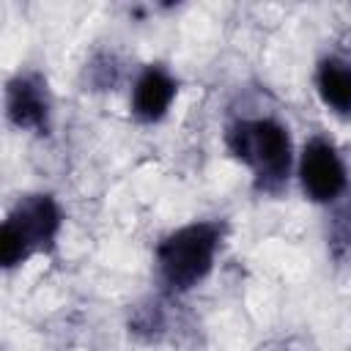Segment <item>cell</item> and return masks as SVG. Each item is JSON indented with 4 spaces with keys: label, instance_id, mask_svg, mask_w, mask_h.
Instances as JSON below:
<instances>
[{
    "label": "cell",
    "instance_id": "cell-1",
    "mask_svg": "<svg viewBox=\"0 0 351 351\" xmlns=\"http://www.w3.org/2000/svg\"><path fill=\"white\" fill-rule=\"evenodd\" d=\"M222 233V222L200 219L165 236L156 247V269L162 282L170 291H189L200 285L214 269Z\"/></svg>",
    "mask_w": 351,
    "mask_h": 351
},
{
    "label": "cell",
    "instance_id": "cell-2",
    "mask_svg": "<svg viewBox=\"0 0 351 351\" xmlns=\"http://www.w3.org/2000/svg\"><path fill=\"white\" fill-rule=\"evenodd\" d=\"M225 140L230 154L252 170L261 189L271 192L285 184L293 165V148H291V134L280 121L241 118L233 126H228Z\"/></svg>",
    "mask_w": 351,
    "mask_h": 351
},
{
    "label": "cell",
    "instance_id": "cell-3",
    "mask_svg": "<svg viewBox=\"0 0 351 351\" xmlns=\"http://www.w3.org/2000/svg\"><path fill=\"white\" fill-rule=\"evenodd\" d=\"M63 225V211L52 195L36 192L16 200V206L3 219L0 230V263L3 269H16L36 252L55 247Z\"/></svg>",
    "mask_w": 351,
    "mask_h": 351
},
{
    "label": "cell",
    "instance_id": "cell-4",
    "mask_svg": "<svg viewBox=\"0 0 351 351\" xmlns=\"http://www.w3.org/2000/svg\"><path fill=\"white\" fill-rule=\"evenodd\" d=\"M299 184L313 203H335L348 186V170L326 137H310L299 156Z\"/></svg>",
    "mask_w": 351,
    "mask_h": 351
},
{
    "label": "cell",
    "instance_id": "cell-5",
    "mask_svg": "<svg viewBox=\"0 0 351 351\" xmlns=\"http://www.w3.org/2000/svg\"><path fill=\"white\" fill-rule=\"evenodd\" d=\"M5 115L8 121L33 134H47L52 121V99L47 80L38 71H19L5 85Z\"/></svg>",
    "mask_w": 351,
    "mask_h": 351
},
{
    "label": "cell",
    "instance_id": "cell-6",
    "mask_svg": "<svg viewBox=\"0 0 351 351\" xmlns=\"http://www.w3.org/2000/svg\"><path fill=\"white\" fill-rule=\"evenodd\" d=\"M176 93H178V85H176L173 74L165 66L151 63L134 80V88H132V115L137 121H143V123H156V121H162L167 115Z\"/></svg>",
    "mask_w": 351,
    "mask_h": 351
},
{
    "label": "cell",
    "instance_id": "cell-7",
    "mask_svg": "<svg viewBox=\"0 0 351 351\" xmlns=\"http://www.w3.org/2000/svg\"><path fill=\"white\" fill-rule=\"evenodd\" d=\"M315 90L332 112L351 115V60L340 55L324 58L315 69Z\"/></svg>",
    "mask_w": 351,
    "mask_h": 351
}]
</instances>
